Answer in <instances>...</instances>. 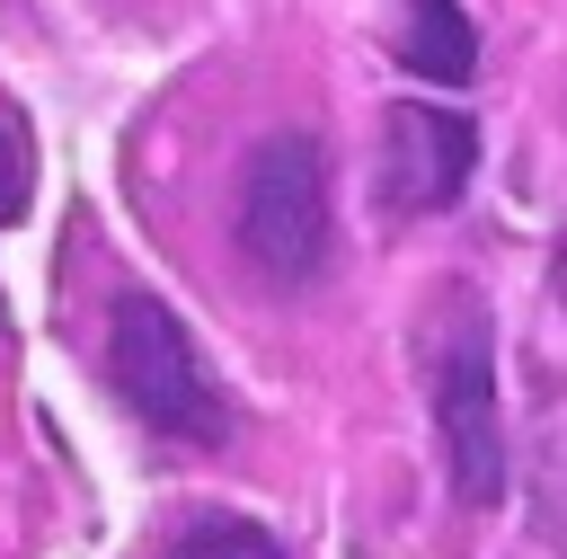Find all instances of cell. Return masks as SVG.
I'll list each match as a JSON object with an SVG mask.
<instances>
[{
	"mask_svg": "<svg viewBox=\"0 0 567 559\" xmlns=\"http://www.w3.org/2000/svg\"><path fill=\"white\" fill-rule=\"evenodd\" d=\"M97 355H106L115 399H124L159 444H186V453L230 444V390H221V373L204 364V346L177 328V311H168L159 293L115 284V293H106V337H97Z\"/></svg>",
	"mask_w": 567,
	"mask_h": 559,
	"instance_id": "6da1fadb",
	"label": "cell"
},
{
	"mask_svg": "<svg viewBox=\"0 0 567 559\" xmlns=\"http://www.w3.org/2000/svg\"><path fill=\"white\" fill-rule=\"evenodd\" d=\"M230 248L266 284H310L328 266L337 177H328V142L310 124H275V133L248 142V160L230 177Z\"/></svg>",
	"mask_w": 567,
	"mask_h": 559,
	"instance_id": "7a4b0ae2",
	"label": "cell"
},
{
	"mask_svg": "<svg viewBox=\"0 0 567 559\" xmlns=\"http://www.w3.org/2000/svg\"><path fill=\"white\" fill-rule=\"evenodd\" d=\"M434 435L461 506H496L505 488V426H496V373H487V311L461 293L434 337Z\"/></svg>",
	"mask_w": 567,
	"mask_h": 559,
	"instance_id": "3957f363",
	"label": "cell"
},
{
	"mask_svg": "<svg viewBox=\"0 0 567 559\" xmlns=\"http://www.w3.org/2000/svg\"><path fill=\"white\" fill-rule=\"evenodd\" d=\"M478 169V124L461 106H390L381 124V204L443 213Z\"/></svg>",
	"mask_w": 567,
	"mask_h": 559,
	"instance_id": "277c9868",
	"label": "cell"
},
{
	"mask_svg": "<svg viewBox=\"0 0 567 559\" xmlns=\"http://www.w3.org/2000/svg\"><path fill=\"white\" fill-rule=\"evenodd\" d=\"M399 62L425 71V80H470L478 44H470V18L452 0H408V27H399Z\"/></svg>",
	"mask_w": 567,
	"mask_h": 559,
	"instance_id": "5b68a950",
	"label": "cell"
},
{
	"mask_svg": "<svg viewBox=\"0 0 567 559\" xmlns=\"http://www.w3.org/2000/svg\"><path fill=\"white\" fill-rule=\"evenodd\" d=\"M168 559H292L266 524H248V515H195L177 541H168Z\"/></svg>",
	"mask_w": 567,
	"mask_h": 559,
	"instance_id": "8992f818",
	"label": "cell"
},
{
	"mask_svg": "<svg viewBox=\"0 0 567 559\" xmlns=\"http://www.w3.org/2000/svg\"><path fill=\"white\" fill-rule=\"evenodd\" d=\"M27 195H35V151H27V124L0 106V231L27 213Z\"/></svg>",
	"mask_w": 567,
	"mask_h": 559,
	"instance_id": "52a82bcc",
	"label": "cell"
}]
</instances>
